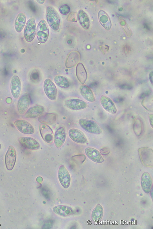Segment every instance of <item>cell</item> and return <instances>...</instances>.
Segmentation results:
<instances>
[{
  "instance_id": "8992f818",
  "label": "cell",
  "mask_w": 153,
  "mask_h": 229,
  "mask_svg": "<svg viewBox=\"0 0 153 229\" xmlns=\"http://www.w3.org/2000/svg\"><path fill=\"white\" fill-rule=\"evenodd\" d=\"M17 159V153L15 149L12 146H9L6 154L5 161L7 170H11L13 168Z\"/></svg>"
},
{
  "instance_id": "52a82bcc",
  "label": "cell",
  "mask_w": 153,
  "mask_h": 229,
  "mask_svg": "<svg viewBox=\"0 0 153 229\" xmlns=\"http://www.w3.org/2000/svg\"><path fill=\"white\" fill-rule=\"evenodd\" d=\"M58 177L59 181L62 187L68 188L71 182V177L68 170L64 165H61L58 169Z\"/></svg>"
},
{
  "instance_id": "ba28073f",
  "label": "cell",
  "mask_w": 153,
  "mask_h": 229,
  "mask_svg": "<svg viewBox=\"0 0 153 229\" xmlns=\"http://www.w3.org/2000/svg\"><path fill=\"white\" fill-rule=\"evenodd\" d=\"M69 136L74 142L80 144H85L88 142L85 135L80 130L74 128L70 129L68 131Z\"/></svg>"
},
{
  "instance_id": "603a6c76",
  "label": "cell",
  "mask_w": 153,
  "mask_h": 229,
  "mask_svg": "<svg viewBox=\"0 0 153 229\" xmlns=\"http://www.w3.org/2000/svg\"><path fill=\"white\" fill-rule=\"evenodd\" d=\"M78 18L81 26L85 30L88 29L90 22L89 17L86 13L82 9L80 10L78 12Z\"/></svg>"
},
{
  "instance_id": "277c9868",
  "label": "cell",
  "mask_w": 153,
  "mask_h": 229,
  "mask_svg": "<svg viewBox=\"0 0 153 229\" xmlns=\"http://www.w3.org/2000/svg\"><path fill=\"white\" fill-rule=\"evenodd\" d=\"M36 35L39 41L42 43L46 42L49 37V30L46 21L41 20L39 23L37 28Z\"/></svg>"
},
{
  "instance_id": "44dd1931",
  "label": "cell",
  "mask_w": 153,
  "mask_h": 229,
  "mask_svg": "<svg viewBox=\"0 0 153 229\" xmlns=\"http://www.w3.org/2000/svg\"><path fill=\"white\" fill-rule=\"evenodd\" d=\"M79 92L81 96L86 100L89 102L95 101V98L91 89L85 85H82L79 88Z\"/></svg>"
},
{
  "instance_id": "7c38bea8",
  "label": "cell",
  "mask_w": 153,
  "mask_h": 229,
  "mask_svg": "<svg viewBox=\"0 0 153 229\" xmlns=\"http://www.w3.org/2000/svg\"><path fill=\"white\" fill-rule=\"evenodd\" d=\"M18 141L21 145L30 150H37L40 147L39 143L36 140L32 137H21L19 138Z\"/></svg>"
},
{
  "instance_id": "e0dca14e",
  "label": "cell",
  "mask_w": 153,
  "mask_h": 229,
  "mask_svg": "<svg viewBox=\"0 0 153 229\" xmlns=\"http://www.w3.org/2000/svg\"><path fill=\"white\" fill-rule=\"evenodd\" d=\"M101 104L104 109L111 114H114L117 111L116 107L113 101L109 97L102 95L100 98Z\"/></svg>"
},
{
  "instance_id": "4dcf8cb0",
  "label": "cell",
  "mask_w": 153,
  "mask_h": 229,
  "mask_svg": "<svg viewBox=\"0 0 153 229\" xmlns=\"http://www.w3.org/2000/svg\"><path fill=\"white\" fill-rule=\"evenodd\" d=\"M149 78L150 80V81L153 85V72L151 71L149 74Z\"/></svg>"
},
{
  "instance_id": "4fadbf2b",
  "label": "cell",
  "mask_w": 153,
  "mask_h": 229,
  "mask_svg": "<svg viewBox=\"0 0 153 229\" xmlns=\"http://www.w3.org/2000/svg\"><path fill=\"white\" fill-rule=\"evenodd\" d=\"M30 103L29 95L27 93H24L19 99L17 104V109L19 113L24 114L28 108Z\"/></svg>"
},
{
  "instance_id": "9a60e30c",
  "label": "cell",
  "mask_w": 153,
  "mask_h": 229,
  "mask_svg": "<svg viewBox=\"0 0 153 229\" xmlns=\"http://www.w3.org/2000/svg\"><path fill=\"white\" fill-rule=\"evenodd\" d=\"M21 89V84L19 78L17 75H14L10 82L11 92L14 98H17L19 97Z\"/></svg>"
},
{
  "instance_id": "f1b7e54d",
  "label": "cell",
  "mask_w": 153,
  "mask_h": 229,
  "mask_svg": "<svg viewBox=\"0 0 153 229\" xmlns=\"http://www.w3.org/2000/svg\"><path fill=\"white\" fill-rule=\"evenodd\" d=\"M70 10V8L67 4L62 5L59 8L60 13L63 15H66L69 13Z\"/></svg>"
},
{
  "instance_id": "f546056e",
  "label": "cell",
  "mask_w": 153,
  "mask_h": 229,
  "mask_svg": "<svg viewBox=\"0 0 153 229\" xmlns=\"http://www.w3.org/2000/svg\"><path fill=\"white\" fill-rule=\"evenodd\" d=\"M150 123L151 127L153 128V114H150L149 116Z\"/></svg>"
},
{
  "instance_id": "1f68e13d",
  "label": "cell",
  "mask_w": 153,
  "mask_h": 229,
  "mask_svg": "<svg viewBox=\"0 0 153 229\" xmlns=\"http://www.w3.org/2000/svg\"><path fill=\"white\" fill-rule=\"evenodd\" d=\"M38 3L40 4H42L44 3L45 1L43 0H36Z\"/></svg>"
},
{
  "instance_id": "d6a6232c",
  "label": "cell",
  "mask_w": 153,
  "mask_h": 229,
  "mask_svg": "<svg viewBox=\"0 0 153 229\" xmlns=\"http://www.w3.org/2000/svg\"><path fill=\"white\" fill-rule=\"evenodd\" d=\"M1 147H2V146H1V144L0 143V149H1Z\"/></svg>"
},
{
  "instance_id": "484cf974",
  "label": "cell",
  "mask_w": 153,
  "mask_h": 229,
  "mask_svg": "<svg viewBox=\"0 0 153 229\" xmlns=\"http://www.w3.org/2000/svg\"><path fill=\"white\" fill-rule=\"evenodd\" d=\"M54 81L56 85L62 89H67L70 86L69 80L65 77L60 75L56 76L54 78Z\"/></svg>"
},
{
  "instance_id": "ac0fdd59",
  "label": "cell",
  "mask_w": 153,
  "mask_h": 229,
  "mask_svg": "<svg viewBox=\"0 0 153 229\" xmlns=\"http://www.w3.org/2000/svg\"><path fill=\"white\" fill-rule=\"evenodd\" d=\"M44 107L41 105H36L30 107L24 114V117L27 118H36L44 112Z\"/></svg>"
},
{
  "instance_id": "d4e9b609",
  "label": "cell",
  "mask_w": 153,
  "mask_h": 229,
  "mask_svg": "<svg viewBox=\"0 0 153 229\" xmlns=\"http://www.w3.org/2000/svg\"><path fill=\"white\" fill-rule=\"evenodd\" d=\"M26 22V17L24 13H19L17 16L14 22V27L17 32H20L24 28Z\"/></svg>"
},
{
  "instance_id": "7402d4cb",
  "label": "cell",
  "mask_w": 153,
  "mask_h": 229,
  "mask_svg": "<svg viewBox=\"0 0 153 229\" xmlns=\"http://www.w3.org/2000/svg\"><path fill=\"white\" fill-rule=\"evenodd\" d=\"M76 75L78 80L82 85L86 82L88 74L83 64L81 63L77 64L76 69Z\"/></svg>"
},
{
  "instance_id": "cb8c5ba5",
  "label": "cell",
  "mask_w": 153,
  "mask_h": 229,
  "mask_svg": "<svg viewBox=\"0 0 153 229\" xmlns=\"http://www.w3.org/2000/svg\"><path fill=\"white\" fill-rule=\"evenodd\" d=\"M99 20L101 25L107 30H110L112 24L110 19L106 13L103 11L100 10L98 13Z\"/></svg>"
},
{
  "instance_id": "7a4b0ae2",
  "label": "cell",
  "mask_w": 153,
  "mask_h": 229,
  "mask_svg": "<svg viewBox=\"0 0 153 229\" xmlns=\"http://www.w3.org/2000/svg\"><path fill=\"white\" fill-rule=\"evenodd\" d=\"M80 126L86 132L94 134H99L102 132L100 126L95 122L88 119L81 118L78 120Z\"/></svg>"
},
{
  "instance_id": "83f0119b",
  "label": "cell",
  "mask_w": 153,
  "mask_h": 229,
  "mask_svg": "<svg viewBox=\"0 0 153 229\" xmlns=\"http://www.w3.org/2000/svg\"><path fill=\"white\" fill-rule=\"evenodd\" d=\"M140 121H136L134 124V129L135 134L139 136L141 133L142 125Z\"/></svg>"
},
{
  "instance_id": "6da1fadb",
  "label": "cell",
  "mask_w": 153,
  "mask_h": 229,
  "mask_svg": "<svg viewBox=\"0 0 153 229\" xmlns=\"http://www.w3.org/2000/svg\"><path fill=\"white\" fill-rule=\"evenodd\" d=\"M46 18L51 28L54 31H58L60 26V19L57 11L52 7L48 6L47 7Z\"/></svg>"
},
{
  "instance_id": "ffe728a7",
  "label": "cell",
  "mask_w": 153,
  "mask_h": 229,
  "mask_svg": "<svg viewBox=\"0 0 153 229\" xmlns=\"http://www.w3.org/2000/svg\"><path fill=\"white\" fill-rule=\"evenodd\" d=\"M53 211L56 214L62 216H67L75 213L73 209L65 205L56 206L53 208Z\"/></svg>"
},
{
  "instance_id": "2e32d148",
  "label": "cell",
  "mask_w": 153,
  "mask_h": 229,
  "mask_svg": "<svg viewBox=\"0 0 153 229\" xmlns=\"http://www.w3.org/2000/svg\"><path fill=\"white\" fill-rule=\"evenodd\" d=\"M84 152L87 157L95 162L101 163L104 161L100 153L94 148L87 147L85 149Z\"/></svg>"
},
{
  "instance_id": "4316f807",
  "label": "cell",
  "mask_w": 153,
  "mask_h": 229,
  "mask_svg": "<svg viewBox=\"0 0 153 229\" xmlns=\"http://www.w3.org/2000/svg\"><path fill=\"white\" fill-rule=\"evenodd\" d=\"M56 118V115L54 114L47 113L40 116L38 119L44 123L51 124L55 121Z\"/></svg>"
},
{
  "instance_id": "5b68a950",
  "label": "cell",
  "mask_w": 153,
  "mask_h": 229,
  "mask_svg": "<svg viewBox=\"0 0 153 229\" xmlns=\"http://www.w3.org/2000/svg\"><path fill=\"white\" fill-rule=\"evenodd\" d=\"M43 88L47 97L51 100H55L57 96V89L52 80L49 78L46 79L43 83Z\"/></svg>"
},
{
  "instance_id": "30bf717a",
  "label": "cell",
  "mask_w": 153,
  "mask_h": 229,
  "mask_svg": "<svg viewBox=\"0 0 153 229\" xmlns=\"http://www.w3.org/2000/svg\"><path fill=\"white\" fill-rule=\"evenodd\" d=\"M39 129L43 139L48 143H52L54 136L51 128L45 123H41L39 125Z\"/></svg>"
},
{
  "instance_id": "d6986e66",
  "label": "cell",
  "mask_w": 153,
  "mask_h": 229,
  "mask_svg": "<svg viewBox=\"0 0 153 229\" xmlns=\"http://www.w3.org/2000/svg\"><path fill=\"white\" fill-rule=\"evenodd\" d=\"M80 60L79 53L77 51H72L69 53L66 58L65 66L68 68H72L79 63Z\"/></svg>"
},
{
  "instance_id": "3957f363",
  "label": "cell",
  "mask_w": 153,
  "mask_h": 229,
  "mask_svg": "<svg viewBox=\"0 0 153 229\" xmlns=\"http://www.w3.org/2000/svg\"><path fill=\"white\" fill-rule=\"evenodd\" d=\"M36 28L35 19L32 18L27 21L24 30V38L26 41L31 42L34 39L36 33Z\"/></svg>"
},
{
  "instance_id": "5bb4252c",
  "label": "cell",
  "mask_w": 153,
  "mask_h": 229,
  "mask_svg": "<svg viewBox=\"0 0 153 229\" xmlns=\"http://www.w3.org/2000/svg\"><path fill=\"white\" fill-rule=\"evenodd\" d=\"M66 138V133L63 127H60L55 131L54 137V143L56 147L60 148L64 143Z\"/></svg>"
},
{
  "instance_id": "9c48e42d",
  "label": "cell",
  "mask_w": 153,
  "mask_h": 229,
  "mask_svg": "<svg viewBox=\"0 0 153 229\" xmlns=\"http://www.w3.org/2000/svg\"><path fill=\"white\" fill-rule=\"evenodd\" d=\"M14 124L17 128L21 133L26 134H32L35 132L32 125L27 121L23 119L15 121Z\"/></svg>"
},
{
  "instance_id": "8fae6325",
  "label": "cell",
  "mask_w": 153,
  "mask_h": 229,
  "mask_svg": "<svg viewBox=\"0 0 153 229\" xmlns=\"http://www.w3.org/2000/svg\"><path fill=\"white\" fill-rule=\"evenodd\" d=\"M64 105L68 109L74 111L81 110L85 108L87 104L86 102L78 99H71L66 100Z\"/></svg>"
}]
</instances>
